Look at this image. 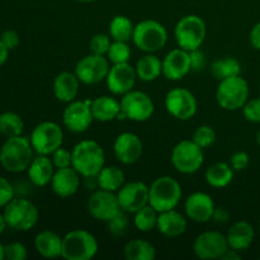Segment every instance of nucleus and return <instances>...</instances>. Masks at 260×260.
Returning <instances> with one entry per match:
<instances>
[{
	"instance_id": "nucleus-1",
	"label": "nucleus",
	"mask_w": 260,
	"mask_h": 260,
	"mask_svg": "<svg viewBox=\"0 0 260 260\" xmlns=\"http://www.w3.org/2000/svg\"><path fill=\"white\" fill-rule=\"evenodd\" d=\"M71 167L83 178L96 177L106 164V154L101 145L94 140H83L71 150Z\"/></svg>"
},
{
	"instance_id": "nucleus-2",
	"label": "nucleus",
	"mask_w": 260,
	"mask_h": 260,
	"mask_svg": "<svg viewBox=\"0 0 260 260\" xmlns=\"http://www.w3.org/2000/svg\"><path fill=\"white\" fill-rule=\"evenodd\" d=\"M30 140L24 136L8 137L0 149V164L9 173H22L28 169L33 160Z\"/></svg>"
},
{
	"instance_id": "nucleus-3",
	"label": "nucleus",
	"mask_w": 260,
	"mask_h": 260,
	"mask_svg": "<svg viewBox=\"0 0 260 260\" xmlns=\"http://www.w3.org/2000/svg\"><path fill=\"white\" fill-rule=\"evenodd\" d=\"M182 185L172 177H159L149 187V205L157 212L174 210L182 200Z\"/></svg>"
},
{
	"instance_id": "nucleus-4",
	"label": "nucleus",
	"mask_w": 260,
	"mask_h": 260,
	"mask_svg": "<svg viewBox=\"0 0 260 260\" xmlns=\"http://www.w3.org/2000/svg\"><path fill=\"white\" fill-rule=\"evenodd\" d=\"M216 101L226 111H238L249 101V84L241 75L220 81L216 90Z\"/></svg>"
},
{
	"instance_id": "nucleus-5",
	"label": "nucleus",
	"mask_w": 260,
	"mask_h": 260,
	"mask_svg": "<svg viewBox=\"0 0 260 260\" xmlns=\"http://www.w3.org/2000/svg\"><path fill=\"white\" fill-rule=\"evenodd\" d=\"M95 236L86 230H73L62 238V258L66 260H90L98 253Z\"/></svg>"
},
{
	"instance_id": "nucleus-6",
	"label": "nucleus",
	"mask_w": 260,
	"mask_h": 260,
	"mask_svg": "<svg viewBox=\"0 0 260 260\" xmlns=\"http://www.w3.org/2000/svg\"><path fill=\"white\" fill-rule=\"evenodd\" d=\"M132 41L135 46L144 52H157L168 42L167 28L157 20H142L135 25Z\"/></svg>"
},
{
	"instance_id": "nucleus-7",
	"label": "nucleus",
	"mask_w": 260,
	"mask_h": 260,
	"mask_svg": "<svg viewBox=\"0 0 260 260\" xmlns=\"http://www.w3.org/2000/svg\"><path fill=\"white\" fill-rule=\"evenodd\" d=\"M207 28L205 20L196 14H189L178 20L174 29L175 40L178 46L185 51H193L201 48L205 42Z\"/></svg>"
},
{
	"instance_id": "nucleus-8",
	"label": "nucleus",
	"mask_w": 260,
	"mask_h": 260,
	"mask_svg": "<svg viewBox=\"0 0 260 260\" xmlns=\"http://www.w3.org/2000/svg\"><path fill=\"white\" fill-rule=\"evenodd\" d=\"M7 226L17 231H28L35 228L40 218L37 207L24 198H13L4 210Z\"/></svg>"
},
{
	"instance_id": "nucleus-9",
	"label": "nucleus",
	"mask_w": 260,
	"mask_h": 260,
	"mask_svg": "<svg viewBox=\"0 0 260 260\" xmlns=\"http://www.w3.org/2000/svg\"><path fill=\"white\" fill-rule=\"evenodd\" d=\"M172 164L182 174H194L205 161L202 147L198 146L193 140H183L178 142L172 151Z\"/></svg>"
},
{
	"instance_id": "nucleus-10",
	"label": "nucleus",
	"mask_w": 260,
	"mask_h": 260,
	"mask_svg": "<svg viewBox=\"0 0 260 260\" xmlns=\"http://www.w3.org/2000/svg\"><path fill=\"white\" fill-rule=\"evenodd\" d=\"M29 140L33 150L38 155L50 156L55 150L62 146L63 132L56 122L45 121L33 128Z\"/></svg>"
},
{
	"instance_id": "nucleus-11",
	"label": "nucleus",
	"mask_w": 260,
	"mask_h": 260,
	"mask_svg": "<svg viewBox=\"0 0 260 260\" xmlns=\"http://www.w3.org/2000/svg\"><path fill=\"white\" fill-rule=\"evenodd\" d=\"M155 106L146 93L131 90L121 99V113L118 119H129L134 122H145L154 114Z\"/></svg>"
},
{
	"instance_id": "nucleus-12",
	"label": "nucleus",
	"mask_w": 260,
	"mask_h": 260,
	"mask_svg": "<svg viewBox=\"0 0 260 260\" xmlns=\"http://www.w3.org/2000/svg\"><path fill=\"white\" fill-rule=\"evenodd\" d=\"M168 113L179 121H188L197 113L198 103L194 94L185 88H174L165 95Z\"/></svg>"
},
{
	"instance_id": "nucleus-13",
	"label": "nucleus",
	"mask_w": 260,
	"mask_h": 260,
	"mask_svg": "<svg viewBox=\"0 0 260 260\" xmlns=\"http://www.w3.org/2000/svg\"><path fill=\"white\" fill-rule=\"evenodd\" d=\"M109 68V60L106 56L90 53L78 61L74 73L76 74L80 83L94 85L106 80Z\"/></svg>"
},
{
	"instance_id": "nucleus-14",
	"label": "nucleus",
	"mask_w": 260,
	"mask_h": 260,
	"mask_svg": "<svg viewBox=\"0 0 260 260\" xmlns=\"http://www.w3.org/2000/svg\"><path fill=\"white\" fill-rule=\"evenodd\" d=\"M226 235L218 231H205L196 238L193 243V251L196 256L202 260L221 259L229 250Z\"/></svg>"
},
{
	"instance_id": "nucleus-15",
	"label": "nucleus",
	"mask_w": 260,
	"mask_h": 260,
	"mask_svg": "<svg viewBox=\"0 0 260 260\" xmlns=\"http://www.w3.org/2000/svg\"><path fill=\"white\" fill-rule=\"evenodd\" d=\"M91 101H73L63 109L62 123L73 134H83L93 123Z\"/></svg>"
},
{
	"instance_id": "nucleus-16",
	"label": "nucleus",
	"mask_w": 260,
	"mask_h": 260,
	"mask_svg": "<svg viewBox=\"0 0 260 260\" xmlns=\"http://www.w3.org/2000/svg\"><path fill=\"white\" fill-rule=\"evenodd\" d=\"M86 208L91 217L103 222H108L121 211L116 193L101 188L91 193L88 198Z\"/></svg>"
},
{
	"instance_id": "nucleus-17",
	"label": "nucleus",
	"mask_w": 260,
	"mask_h": 260,
	"mask_svg": "<svg viewBox=\"0 0 260 260\" xmlns=\"http://www.w3.org/2000/svg\"><path fill=\"white\" fill-rule=\"evenodd\" d=\"M136 79V69L131 63H113L107 74V88L114 95H124L134 89Z\"/></svg>"
},
{
	"instance_id": "nucleus-18",
	"label": "nucleus",
	"mask_w": 260,
	"mask_h": 260,
	"mask_svg": "<svg viewBox=\"0 0 260 260\" xmlns=\"http://www.w3.org/2000/svg\"><path fill=\"white\" fill-rule=\"evenodd\" d=\"M117 198L121 210L135 213L149 205V187L142 182H129L117 190Z\"/></svg>"
},
{
	"instance_id": "nucleus-19",
	"label": "nucleus",
	"mask_w": 260,
	"mask_h": 260,
	"mask_svg": "<svg viewBox=\"0 0 260 260\" xmlns=\"http://www.w3.org/2000/svg\"><path fill=\"white\" fill-rule=\"evenodd\" d=\"M144 152L141 139L132 132H123L114 140L113 154L119 162L132 165L139 161Z\"/></svg>"
},
{
	"instance_id": "nucleus-20",
	"label": "nucleus",
	"mask_w": 260,
	"mask_h": 260,
	"mask_svg": "<svg viewBox=\"0 0 260 260\" xmlns=\"http://www.w3.org/2000/svg\"><path fill=\"white\" fill-rule=\"evenodd\" d=\"M184 210L189 220L197 223H206L212 220L216 206L210 194L194 192L185 200Z\"/></svg>"
},
{
	"instance_id": "nucleus-21",
	"label": "nucleus",
	"mask_w": 260,
	"mask_h": 260,
	"mask_svg": "<svg viewBox=\"0 0 260 260\" xmlns=\"http://www.w3.org/2000/svg\"><path fill=\"white\" fill-rule=\"evenodd\" d=\"M190 71H192V66H190L189 52L183 48L179 47L172 50L167 53L162 60V75L168 80H182Z\"/></svg>"
},
{
	"instance_id": "nucleus-22",
	"label": "nucleus",
	"mask_w": 260,
	"mask_h": 260,
	"mask_svg": "<svg viewBox=\"0 0 260 260\" xmlns=\"http://www.w3.org/2000/svg\"><path fill=\"white\" fill-rule=\"evenodd\" d=\"M80 177L81 175L73 167L56 169L51 180V188L58 197H73L80 187Z\"/></svg>"
},
{
	"instance_id": "nucleus-23",
	"label": "nucleus",
	"mask_w": 260,
	"mask_h": 260,
	"mask_svg": "<svg viewBox=\"0 0 260 260\" xmlns=\"http://www.w3.org/2000/svg\"><path fill=\"white\" fill-rule=\"evenodd\" d=\"M79 88H80V80L78 79L75 73L70 71H62L58 74L53 80L52 90L55 98L62 103H70L75 101L78 96Z\"/></svg>"
},
{
	"instance_id": "nucleus-24",
	"label": "nucleus",
	"mask_w": 260,
	"mask_h": 260,
	"mask_svg": "<svg viewBox=\"0 0 260 260\" xmlns=\"http://www.w3.org/2000/svg\"><path fill=\"white\" fill-rule=\"evenodd\" d=\"M187 220L180 212L174 210L164 211L157 216L156 229L167 238H179L187 230Z\"/></svg>"
},
{
	"instance_id": "nucleus-25",
	"label": "nucleus",
	"mask_w": 260,
	"mask_h": 260,
	"mask_svg": "<svg viewBox=\"0 0 260 260\" xmlns=\"http://www.w3.org/2000/svg\"><path fill=\"white\" fill-rule=\"evenodd\" d=\"M52 160L47 155H38L33 157L27 172L29 180L36 187H46L51 184V180L56 172Z\"/></svg>"
},
{
	"instance_id": "nucleus-26",
	"label": "nucleus",
	"mask_w": 260,
	"mask_h": 260,
	"mask_svg": "<svg viewBox=\"0 0 260 260\" xmlns=\"http://www.w3.org/2000/svg\"><path fill=\"white\" fill-rule=\"evenodd\" d=\"M254 236L255 231L248 221H238L229 229L226 234L229 246L238 251H244L250 248Z\"/></svg>"
},
{
	"instance_id": "nucleus-27",
	"label": "nucleus",
	"mask_w": 260,
	"mask_h": 260,
	"mask_svg": "<svg viewBox=\"0 0 260 260\" xmlns=\"http://www.w3.org/2000/svg\"><path fill=\"white\" fill-rule=\"evenodd\" d=\"M90 108L94 121L112 122L118 119L121 113V102L111 95L96 96L91 101Z\"/></svg>"
},
{
	"instance_id": "nucleus-28",
	"label": "nucleus",
	"mask_w": 260,
	"mask_h": 260,
	"mask_svg": "<svg viewBox=\"0 0 260 260\" xmlns=\"http://www.w3.org/2000/svg\"><path fill=\"white\" fill-rule=\"evenodd\" d=\"M36 250L43 258L55 259L62 255V238L51 230H43L36 235Z\"/></svg>"
},
{
	"instance_id": "nucleus-29",
	"label": "nucleus",
	"mask_w": 260,
	"mask_h": 260,
	"mask_svg": "<svg viewBox=\"0 0 260 260\" xmlns=\"http://www.w3.org/2000/svg\"><path fill=\"white\" fill-rule=\"evenodd\" d=\"M137 79L142 81H154L162 74V61L154 53H146L136 62Z\"/></svg>"
},
{
	"instance_id": "nucleus-30",
	"label": "nucleus",
	"mask_w": 260,
	"mask_h": 260,
	"mask_svg": "<svg viewBox=\"0 0 260 260\" xmlns=\"http://www.w3.org/2000/svg\"><path fill=\"white\" fill-rule=\"evenodd\" d=\"M234 172L235 170L228 162H216V164L208 167L206 170V182L210 187L222 189V188L230 185V183L233 182Z\"/></svg>"
},
{
	"instance_id": "nucleus-31",
	"label": "nucleus",
	"mask_w": 260,
	"mask_h": 260,
	"mask_svg": "<svg viewBox=\"0 0 260 260\" xmlns=\"http://www.w3.org/2000/svg\"><path fill=\"white\" fill-rule=\"evenodd\" d=\"M95 178L96 185L101 189H106L114 193L124 184V180H126L123 170L118 167H114V165L102 168V170Z\"/></svg>"
},
{
	"instance_id": "nucleus-32",
	"label": "nucleus",
	"mask_w": 260,
	"mask_h": 260,
	"mask_svg": "<svg viewBox=\"0 0 260 260\" xmlns=\"http://www.w3.org/2000/svg\"><path fill=\"white\" fill-rule=\"evenodd\" d=\"M123 254L127 260H154L156 258V249L150 241L132 239L124 245Z\"/></svg>"
},
{
	"instance_id": "nucleus-33",
	"label": "nucleus",
	"mask_w": 260,
	"mask_h": 260,
	"mask_svg": "<svg viewBox=\"0 0 260 260\" xmlns=\"http://www.w3.org/2000/svg\"><path fill=\"white\" fill-rule=\"evenodd\" d=\"M135 25L129 18L124 15H116L109 23V36L113 41L128 42L134 36Z\"/></svg>"
},
{
	"instance_id": "nucleus-34",
	"label": "nucleus",
	"mask_w": 260,
	"mask_h": 260,
	"mask_svg": "<svg viewBox=\"0 0 260 260\" xmlns=\"http://www.w3.org/2000/svg\"><path fill=\"white\" fill-rule=\"evenodd\" d=\"M241 65L236 58L234 57H223L213 61L211 65V74L217 79L218 81L223 79L231 78V76L240 75Z\"/></svg>"
},
{
	"instance_id": "nucleus-35",
	"label": "nucleus",
	"mask_w": 260,
	"mask_h": 260,
	"mask_svg": "<svg viewBox=\"0 0 260 260\" xmlns=\"http://www.w3.org/2000/svg\"><path fill=\"white\" fill-rule=\"evenodd\" d=\"M134 225L141 233H149L156 228L159 212L152 206L147 205L134 213Z\"/></svg>"
},
{
	"instance_id": "nucleus-36",
	"label": "nucleus",
	"mask_w": 260,
	"mask_h": 260,
	"mask_svg": "<svg viewBox=\"0 0 260 260\" xmlns=\"http://www.w3.org/2000/svg\"><path fill=\"white\" fill-rule=\"evenodd\" d=\"M23 128H24V123L19 114L14 112H5L0 114V134L7 139L20 136L23 134Z\"/></svg>"
},
{
	"instance_id": "nucleus-37",
	"label": "nucleus",
	"mask_w": 260,
	"mask_h": 260,
	"mask_svg": "<svg viewBox=\"0 0 260 260\" xmlns=\"http://www.w3.org/2000/svg\"><path fill=\"white\" fill-rule=\"evenodd\" d=\"M131 47L128 46V42H121V41H113L111 43L107 58L112 63H123L128 62L131 58Z\"/></svg>"
},
{
	"instance_id": "nucleus-38",
	"label": "nucleus",
	"mask_w": 260,
	"mask_h": 260,
	"mask_svg": "<svg viewBox=\"0 0 260 260\" xmlns=\"http://www.w3.org/2000/svg\"><path fill=\"white\" fill-rule=\"evenodd\" d=\"M217 135L216 131L208 124H202V126L197 127V129L193 134V141L202 149H207V147L212 146L216 142Z\"/></svg>"
},
{
	"instance_id": "nucleus-39",
	"label": "nucleus",
	"mask_w": 260,
	"mask_h": 260,
	"mask_svg": "<svg viewBox=\"0 0 260 260\" xmlns=\"http://www.w3.org/2000/svg\"><path fill=\"white\" fill-rule=\"evenodd\" d=\"M126 213L127 212H124L123 210H121L113 218H112V220H109L108 222H107L109 233L113 236H123L124 234H126L129 225L128 217H127Z\"/></svg>"
},
{
	"instance_id": "nucleus-40",
	"label": "nucleus",
	"mask_w": 260,
	"mask_h": 260,
	"mask_svg": "<svg viewBox=\"0 0 260 260\" xmlns=\"http://www.w3.org/2000/svg\"><path fill=\"white\" fill-rule=\"evenodd\" d=\"M111 36L98 33V35H94L91 37L90 42H89V50H90V53L107 56L109 47H111Z\"/></svg>"
},
{
	"instance_id": "nucleus-41",
	"label": "nucleus",
	"mask_w": 260,
	"mask_h": 260,
	"mask_svg": "<svg viewBox=\"0 0 260 260\" xmlns=\"http://www.w3.org/2000/svg\"><path fill=\"white\" fill-rule=\"evenodd\" d=\"M51 160H52L53 165L56 169H63V168H69L73 165V152L70 150L65 149V147H58L57 150L51 154Z\"/></svg>"
},
{
	"instance_id": "nucleus-42",
	"label": "nucleus",
	"mask_w": 260,
	"mask_h": 260,
	"mask_svg": "<svg viewBox=\"0 0 260 260\" xmlns=\"http://www.w3.org/2000/svg\"><path fill=\"white\" fill-rule=\"evenodd\" d=\"M243 114L246 121L260 123V98L249 99L243 107Z\"/></svg>"
},
{
	"instance_id": "nucleus-43",
	"label": "nucleus",
	"mask_w": 260,
	"mask_h": 260,
	"mask_svg": "<svg viewBox=\"0 0 260 260\" xmlns=\"http://www.w3.org/2000/svg\"><path fill=\"white\" fill-rule=\"evenodd\" d=\"M27 254V248L20 243H10L4 246V256L8 260H24Z\"/></svg>"
},
{
	"instance_id": "nucleus-44",
	"label": "nucleus",
	"mask_w": 260,
	"mask_h": 260,
	"mask_svg": "<svg viewBox=\"0 0 260 260\" xmlns=\"http://www.w3.org/2000/svg\"><path fill=\"white\" fill-rule=\"evenodd\" d=\"M14 198L13 185L5 178L0 177V208L5 207Z\"/></svg>"
},
{
	"instance_id": "nucleus-45",
	"label": "nucleus",
	"mask_w": 260,
	"mask_h": 260,
	"mask_svg": "<svg viewBox=\"0 0 260 260\" xmlns=\"http://www.w3.org/2000/svg\"><path fill=\"white\" fill-rule=\"evenodd\" d=\"M249 161H250V157H249L248 152L245 151H238L230 157V165L235 172H241V170L246 169Z\"/></svg>"
},
{
	"instance_id": "nucleus-46",
	"label": "nucleus",
	"mask_w": 260,
	"mask_h": 260,
	"mask_svg": "<svg viewBox=\"0 0 260 260\" xmlns=\"http://www.w3.org/2000/svg\"><path fill=\"white\" fill-rule=\"evenodd\" d=\"M189 57L192 71H201L202 69H205L207 60H206V55L203 51H201L200 48L189 51Z\"/></svg>"
},
{
	"instance_id": "nucleus-47",
	"label": "nucleus",
	"mask_w": 260,
	"mask_h": 260,
	"mask_svg": "<svg viewBox=\"0 0 260 260\" xmlns=\"http://www.w3.org/2000/svg\"><path fill=\"white\" fill-rule=\"evenodd\" d=\"M0 41L7 46L8 50H14V48L18 47L19 45V36L15 30L8 29L5 32H3L2 37H0Z\"/></svg>"
},
{
	"instance_id": "nucleus-48",
	"label": "nucleus",
	"mask_w": 260,
	"mask_h": 260,
	"mask_svg": "<svg viewBox=\"0 0 260 260\" xmlns=\"http://www.w3.org/2000/svg\"><path fill=\"white\" fill-rule=\"evenodd\" d=\"M212 220L215 221L216 223H220V225H223V223L229 222L230 220V213L226 208L222 207H218L215 210V213H213V217Z\"/></svg>"
},
{
	"instance_id": "nucleus-49",
	"label": "nucleus",
	"mask_w": 260,
	"mask_h": 260,
	"mask_svg": "<svg viewBox=\"0 0 260 260\" xmlns=\"http://www.w3.org/2000/svg\"><path fill=\"white\" fill-rule=\"evenodd\" d=\"M249 41H250V45L253 46L255 50L260 51V22L256 23L250 30V35H249Z\"/></svg>"
},
{
	"instance_id": "nucleus-50",
	"label": "nucleus",
	"mask_w": 260,
	"mask_h": 260,
	"mask_svg": "<svg viewBox=\"0 0 260 260\" xmlns=\"http://www.w3.org/2000/svg\"><path fill=\"white\" fill-rule=\"evenodd\" d=\"M240 251H238V250H234V249H231V248H229V250L226 251L225 254H223V256L221 259H223V260H239L240 259Z\"/></svg>"
},
{
	"instance_id": "nucleus-51",
	"label": "nucleus",
	"mask_w": 260,
	"mask_h": 260,
	"mask_svg": "<svg viewBox=\"0 0 260 260\" xmlns=\"http://www.w3.org/2000/svg\"><path fill=\"white\" fill-rule=\"evenodd\" d=\"M8 55H9V50H8L7 46L0 41V66L7 61Z\"/></svg>"
},
{
	"instance_id": "nucleus-52",
	"label": "nucleus",
	"mask_w": 260,
	"mask_h": 260,
	"mask_svg": "<svg viewBox=\"0 0 260 260\" xmlns=\"http://www.w3.org/2000/svg\"><path fill=\"white\" fill-rule=\"evenodd\" d=\"M5 228H7V222H5L4 215H2V213H0V235L4 233Z\"/></svg>"
},
{
	"instance_id": "nucleus-53",
	"label": "nucleus",
	"mask_w": 260,
	"mask_h": 260,
	"mask_svg": "<svg viewBox=\"0 0 260 260\" xmlns=\"http://www.w3.org/2000/svg\"><path fill=\"white\" fill-rule=\"evenodd\" d=\"M4 258H5V256H4V246L0 244V260L4 259Z\"/></svg>"
},
{
	"instance_id": "nucleus-54",
	"label": "nucleus",
	"mask_w": 260,
	"mask_h": 260,
	"mask_svg": "<svg viewBox=\"0 0 260 260\" xmlns=\"http://www.w3.org/2000/svg\"><path fill=\"white\" fill-rule=\"evenodd\" d=\"M256 144H258V146L260 147V129L258 131V134H256Z\"/></svg>"
},
{
	"instance_id": "nucleus-55",
	"label": "nucleus",
	"mask_w": 260,
	"mask_h": 260,
	"mask_svg": "<svg viewBox=\"0 0 260 260\" xmlns=\"http://www.w3.org/2000/svg\"><path fill=\"white\" fill-rule=\"evenodd\" d=\"M76 2H80V3H91V2H95V0H76Z\"/></svg>"
},
{
	"instance_id": "nucleus-56",
	"label": "nucleus",
	"mask_w": 260,
	"mask_h": 260,
	"mask_svg": "<svg viewBox=\"0 0 260 260\" xmlns=\"http://www.w3.org/2000/svg\"><path fill=\"white\" fill-rule=\"evenodd\" d=\"M259 230H260V221H259Z\"/></svg>"
},
{
	"instance_id": "nucleus-57",
	"label": "nucleus",
	"mask_w": 260,
	"mask_h": 260,
	"mask_svg": "<svg viewBox=\"0 0 260 260\" xmlns=\"http://www.w3.org/2000/svg\"><path fill=\"white\" fill-rule=\"evenodd\" d=\"M259 88H260V85H259Z\"/></svg>"
}]
</instances>
